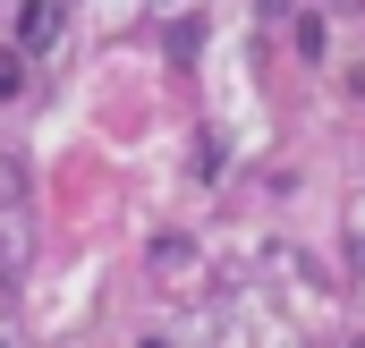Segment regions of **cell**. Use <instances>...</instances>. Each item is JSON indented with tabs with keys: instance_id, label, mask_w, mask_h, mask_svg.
Wrapping results in <instances>:
<instances>
[{
	"instance_id": "7a4b0ae2",
	"label": "cell",
	"mask_w": 365,
	"mask_h": 348,
	"mask_svg": "<svg viewBox=\"0 0 365 348\" xmlns=\"http://www.w3.org/2000/svg\"><path fill=\"white\" fill-rule=\"evenodd\" d=\"M357 255H365V204H357Z\"/></svg>"
},
{
	"instance_id": "6da1fadb",
	"label": "cell",
	"mask_w": 365,
	"mask_h": 348,
	"mask_svg": "<svg viewBox=\"0 0 365 348\" xmlns=\"http://www.w3.org/2000/svg\"><path fill=\"white\" fill-rule=\"evenodd\" d=\"M51 34H60V0H17V43L43 51Z\"/></svg>"
}]
</instances>
